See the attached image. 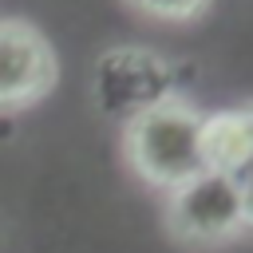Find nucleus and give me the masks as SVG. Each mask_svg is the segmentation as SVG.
Here are the masks:
<instances>
[{"label": "nucleus", "mask_w": 253, "mask_h": 253, "mask_svg": "<svg viewBox=\"0 0 253 253\" xmlns=\"http://www.w3.org/2000/svg\"><path fill=\"white\" fill-rule=\"evenodd\" d=\"M202 115L206 111H198L182 95L130 115L123 123V158L130 174L158 194H170L190 178H198L206 170L202 146H198Z\"/></svg>", "instance_id": "f257e3e1"}, {"label": "nucleus", "mask_w": 253, "mask_h": 253, "mask_svg": "<svg viewBox=\"0 0 253 253\" xmlns=\"http://www.w3.org/2000/svg\"><path fill=\"white\" fill-rule=\"evenodd\" d=\"M182 63H174L170 55L154 51V47H138V43H115L95 59V103L107 119L126 123L130 115L158 107L166 99H178L182 87Z\"/></svg>", "instance_id": "f03ea898"}, {"label": "nucleus", "mask_w": 253, "mask_h": 253, "mask_svg": "<svg viewBox=\"0 0 253 253\" xmlns=\"http://www.w3.org/2000/svg\"><path fill=\"white\" fill-rule=\"evenodd\" d=\"M166 233L186 249H221L245 233L237 182L213 170H202L186 186L162 198Z\"/></svg>", "instance_id": "7ed1b4c3"}, {"label": "nucleus", "mask_w": 253, "mask_h": 253, "mask_svg": "<svg viewBox=\"0 0 253 253\" xmlns=\"http://www.w3.org/2000/svg\"><path fill=\"white\" fill-rule=\"evenodd\" d=\"M59 83V55L51 40L20 16L0 20V111L43 103Z\"/></svg>", "instance_id": "20e7f679"}, {"label": "nucleus", "mask_w": 253, "mask_h": 253, "mask_svg": "<svg viewBox=\"0 0 253 253\" xmlns=\"http://www.w3.org/2000/svg\"><path fill=\"white\" fill-rule=\"evenodd\" d=\"M202 166L225 178L253 170V103L202 115Z\"/></svg>", "instance_id": "39448f33"}, {"label": "nucleus", "mask_w": 253, "mask_h": 253, "mask_svg": "<svg viewBox=\"0 0 253 253\" xmlns=\"http://www.w3.org/2000/svg\"><path fill=\"white\" fill-rule=\"evenodd\" d=\"M210 4L213 0H126V8H134L138 16L158 20V24H190V20H202Z\"/></svg>", "instance_id": "423d86ee"}, {"label": "nucleus", "mask_w": 253, "mask_h": 253, "mask_svg": "<svg viewBox=\"0 0 253 253\" xmlns=\"http://www.w3.org/2000/svg\"><path fill=\"white\" fill-rule=\"evenodd\" d=\"M237 182V202H241V221H245V233L253 229V170L233 178Z\"/></svg>", "instance_id": "0eeeda50"}]
</instances>
